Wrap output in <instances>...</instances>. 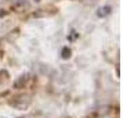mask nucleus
Masks as SVG:
<instances>
[{"mask_svg":"<svg viewBox=\"0 0 123 118\" xmlns=\"http://www.w3.org/2000/svg\"><path fill=\"white\" fill-rule=\"evenodd\" d=\"M71 49L69 47H64L62 49V51H61V58L62 60H68V58H71Z\"/></svg>","mask_w":123,"mask_h":118,"instance_id":"4","label":"nucleus"},{"mask_svg":"<svg viewBox=\"0 0 123 118\" xmlns=\"http://www.w3.org/2000/svg\"><path fill=\"white\" fill-rule=\"evenodd\" d=\"M36 1H39V0H36Z\"/></svg>","mask_w":123,"mask_h":118,"instance_id":"6","label":"nucleus"},{"mask_svg":"<svg viewBox=\"0 0 123 118\" xmlns=\"http://www.w3.org/2000/svg\"><path fill=\"white\" fill-rule=\"evenodd\" d=\"M29 104H31V99L28 96H24V95L12 97L11 100H8V106L14 107L17 110H25V108L29 107Z\"/></svg>","mask_w":123,"mask_h":118,"instance_id":"1","label":"nucleus"},{"mask_svg":"<svg viewBox=\"0 0 123 118\" xmlns=\"http://www.w3.org/2000/svg\"><path fill=\"white\" fill-rule=\"evenodd\" d=\"M112 13V7L111 6H104V7H100L97 10V15L100 18H104V17H108L109 14Z\"/></svg>","mask_w":123,"mask_h":118,"instance_id":"3","label":"nucleus"},{"mask_svg":"<svg viewBox=\"0 0 123 118\" xmlns=\"http://www.w3.org/2000/svg\"><path fill=\"white\" fill-rule=\"evenodd\" d=\"M4 15H7V11L6 10H0V18L4 17Z\"/></svg>","mask_w":123,"mask_h":118,"instance_id":"5","label":"nucleus"},{"mask_svg":"<svg viewBox=\"0 0 123 118\" xmlns=\"http://www.w3.org/2000/svg\"><path fill=\"white\" fill-rule=\"evenodd\" d=\"M26 82H28V75H26V74H22V75H19L18 79L14 82V88H15V89H21V88H24V86L26 85Z\"/></svg>","mask_w":123,"mask_h":118,"instance_id":"2","label":"nucleus"}]
</instances>
